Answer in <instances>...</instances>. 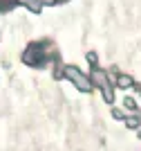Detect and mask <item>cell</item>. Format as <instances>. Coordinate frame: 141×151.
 <instances>
[{"label":"cell","mask_w":141,"mask_h":151,"mask_svg":"<svg viewBox=\"0 0 141 151\" xmlns=\"http://www.w3.org/2000/svg\"><path fill=\"white\" fill-rule=\"evenodd\" d=\"M65 75L72 79V83L81 90V93H90V90H92V81H90L76 65H67V68H65Z\"/></svg>","instance_id":"6da1fadb"},{"label":"cell","mask_w":141,"mask_h":151,"mask_svg":"<svg viewBox=\"0 0 141 151\" xmlns=\"http://www.w3.org/2000/svg\"><path fill=\"white\" fill-rule=\"evenodd\" d=\"M92 79H94L96 86H105V83H108V77H105V72H101V70H94V72H92Z\"/></svg>","instance_id":"7a4b0ae2"},{"label":"cell","mask_w":141,"mask_h":151,"mask_svg":"<svg viewBox=\"0 0 141 151\" xmlns=\"http://www.w3.org/2000/svg\"><path fill=\"white\" fill-rule=\"evenodd\" d=\"M101 93H103V99L108 101V104H112V101H114V93H112V86H110V83L101 86Z\"/></svg>","instance_id":"3957f363"},{"label":"cell","mask_w":141,"mask_h":151,"mask_svg":"<svg viewBox=\"0 0 141 151\" xmlns=\"http://www.w3.org/2000/svg\"><path fill=\"white\" fill-rule=\"evenodd\" d=\"M117 86H119V88H130V86H132V77L121 75V77L117 79Z\"/></svg>","instance_id":"277c9868"},{"label":"cell","mask_w":141,"mask_h":151,"mask_svg":"<svg viewBox=\"0 0 141 151\" xmlns=\"http://www.w3.org/2000/svg\"><path fill=\"white\" fill-rule=\"evenodd\" d=\"M40 5H43V0H27V7L31 12H40Z\"/></svg>","instance_id":"5b68a950"},{"label":"cell","mask_w":141,"mask_h":151,"mask_svg":"<svg viewBox=\"0 0 141 151\" xmlns=\"http://www.w3.org/2000/svg\"><path fill=\"white\" fill-rule=\"evenodd\" d=\"M125 126H128V129H137V126H139V117H128V120H125Z\"/></svg>","instance_id":"8992f818"},{"label":"cell","mask_w":141,"mask_h":151,"mask_svg":"<svg viewBox=\"0 0 141 151\" xmlns=\"http://www.w3.org/2000/svg\"><path fill=\"white\" fill-rule=\"evenodd\" d=\"M123 104H125L128 108H137V101L132 99V97H125V99H123Z\"/></svg>","instance_id":"52a82bcc"},{"label":"cell","mask_w":141,"mask_h":151,"mask_svg":"<svg viewBox=\"0 0 141 151\" xmlns=\"http://www.w3.org/2000/svg\"><path fill=\"white\" fill-rule=\"evenodd\" d=\"M87 61H90V63H92V65H96V54H94V52H90V54H87Z\"/></svg>","instance_id":"ba28073f"},{"label":"cell","mask_w":141,"mask_h":151,"mask_svg":"<svg viewBox=\"0 0 141 151\" xmlns=\"http://www.w3.org/2000/svg\"><path fill=\"white\" fill-rule=\"evenodd\" d=\"M112 115H114V120H123V113L119 111V108H114V113H112Z\"/></svg>","instance_id":"9c48e42d"},{"label":"cell","mask_w":141,"mask_h":151,"mask_svg":"<svg viewBox=\"0 0 141 151\" xmlns=\"http://www.w3.org/2000/svg\"><path fill=\"white\" fill-rule=\"evenodd\" d=\"M43 2H45V5H52V2H54V0H43Z\"/></svg>","instance_id":"30bf717a"},{"label":"cell","mask_w":141,"mask_h":151,"mask_svg":"<svg viewBox=\"0 0 141 151\" xmlns=\"http://www.w3.org/2000/svg\"><path fill=\"white\" fill-rule=\"evenodd\" d=\"M137 90H139V95H141V86H137Z\"/></svg>","instance_id":"8fae6325"}]
</instances>
